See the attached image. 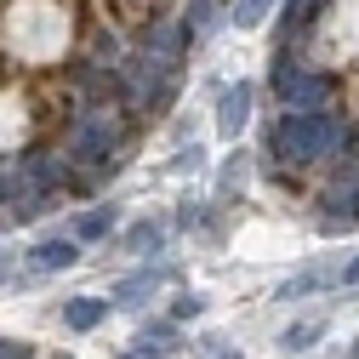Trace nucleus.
<instances>
[{
  "label": "nucleus",
  "mask_w": 359,
  "mask_h": 359,
  "mask_svg": "<svg viewBox=\"0 0 359 359\" xmlns=\"http://www.w3.org/2000/svg\"><path fill=\"white\" fill-rule=\"evenodd\" d=\"M342 149V120L325 114V109H285L280 126H274V154L280 160H297V165H313Z\"/></svg>",
  "instance_id": "1"
},
{
  "label": "nucleus",
  "mask_w": 359,
  "mask_h": 359,
  "mask_svg": "<svg viewBox=\"0 0 359 359\" xmlns=\"http://www.w3.org/2000/svg\"><path fill=\"white\" fill-rule=\"evenodd\" d=\"M274 97H280L285 109H325V103L337 97V80L320 74V69H302V63L280 57V63H274Z\"/></svg>",
  "instance_id": "2"
},
{
  "label": "nucleus",
  "mask_w": 359,
  "mask_h": 359,
  "mask_svg": "<svg viewBox=\"0 0 359 359\" xmlns=\"http://www.w3.org/2000/svg\"><path fill=\"white\" fill-rule=\"evenodd\" d=\"M114 149H120V120H114L109 109H86V114L69 126V154H74V160L103 165Z\"/></svg>",
  "instance_id": "3"
},
{
  "label": "nucleus",
  "mask_w": 359,
  "mask_h": 359,
  "mask_svg": "<svg viewBox=\"0 0 359 359\" xmlns=\"http://www.w3.org/2000/svg\"><path fill=\"white\" fill-rule=\"evenodd\" d=\"M245 120H251V86L240 80V86H229L222 103H217V131H222L229 143H240V137H245Z\"/></svg>",
  "instance_id": "4"
},
{
  "label": "nucleus",
  "mask_w": 359,
  "mask_h": 359,
  "mask_svg": "<svg viewBox=\"0 0 359 359\" xmlns=\"http://www.w3.org/2000/svg\"><path fill=\"white\" fill-rule=\"evenodd\" d=\"M74 262H80V240H40L29 251L34 274H63V268H74Z\"/></svg>",
  "instance_id": "5"
},
{
  "label": "nucleus",
  "mask_w": 359,
  "mask_h": 359,
  "mask_svg": "<svg viewBox=\"0 0 359 359\" xmlns=\"http://www.w3.org/2000/svg\"><path fill=\"white\" fill-rule=\"evenodd\" d=\"M103 320H109V302H103V297H74V302L63 308V325H69V331H97Z\"/></svg>",
  "instance_id": "6"
},
{
  "label": "nucleus",
  "mask_w": 359,
  "mask_h": 359,
  "mask_svg": "<svg viewBox=\"0 0 359 359\" xmlns=\"http://www.w3.org/2000/svg\"><path fill=\"white\" fill-rule=\"evenodd\" d=\"M177 348H183V331H177V325H143L137 331V353L143 359H165Z\"/></svg>",
  "instance_id": "7"
},
{
  "label": "nucleus",
  "mask_w": 359,
  "mask_h": 359,
  "mask_svg": "<svg viewBox=\"0 0 359 359\" xmlns=\"http://www.w3.org/2000/svg\"><path fill=\"white\" fill-rule=\"evenodd\" d=\"M325 280H331V268H297L291 280H280V291H274V297H280V302H297V297H313Z\"/></svg>",
  "instance_id": "8"
},
{
  "label": "nucleus",
  "mask_w": 359,
  "mask_h": 359,
  "mask_svg": "<svg viewBox=\"0 0 359 359\" xmlns=\"http://www.w3.org/2000/svg\"><path fill=\"white\" fill-rule=\"evenodd\" d=\"M160 280H171L165 268H160V274H137V280H126V285L114 291V308H143V302L154 297V285H160Z\"/></svg>",
  "instance_id": "9"
},
{
  "label": "nucleus",
  "mask_w": 359,
  "mask_h": 359,
  "mask_svg": "<svg viewBox=\"0 0 359 359\" xmlns=\"http://www.w3.org/2000/svg\"><path fill=\"white\" fill-rule=\"evenodd\" d=\"M183 34H189V40H211V34H217V6H211V0H189Z\"/></svg>",
  "instance_id": "10"
},
{
  "label": "nucleus",
  "mask_w": 359,
  "mask_h": 359,
  "mask_svg": "<svg viewBox=\"0 0 359 359\" xmlns=\"http://www.w3.org/2000/svg\"><path fill=\"white\" fill-rule=\"evenodd\" d=\"M160 245H165V229H160V222H137V229L126 234V245H120V251H137V257H154Z\"/></svg>",
  "instance_id": "11"
},
{
  "label": "nucleus",
  "mask_w": 359,
  "mask_h": 359,
  "mask_svg": "<svg viewBox=\"0 0 359 359\" xmlns=\"http://www.w3.org/2000/svg\"><path fill=\"white\" fill-rule=\"evenodd\" d=\"M109 229H114V205H97V211H86L74 222V240H103Z\"/></svg>",
  "instance_id": "12"
},
{
  "label": "nucleus",
  "mask_w": 359,
  "mask_h": 359,
  "mask_svg": "<svg viewBox=\"0 0 359 359\" xmlns=\"http://www.w3.org/2000/svg\"><path fill=\"white\" fill-rule=\"evenodd\" d=\"M320 12H325V0H285V34H302Z\"/></svg>",
  "instance_id": "13"
},
{
  "label": "nucleus",
  "mask_w": 359,
  "mask_h": 359,
  "mask_svg": "<svg viewBox=\"0 0 359 359\" xmlns=\"http://www.w3.org/2000/svg\"><path fill=\"white\" fill-rule=\"evenodd\" d=\"M320 337H325V325H320V320H308V325H291V331L280 337V348H285V353H302V348H313Z\"/></svg>",
  "instance_id": "14"
},
{
  "label": "nucleus",
  "mask_w": 359,
  "mask_h": 359,
  "mask_svg": "<svg viewBox=\"0 0 359 359\" xmlns=\"http://www.w3.org/2000/svg\"><path fill=\"white\" fill-rule=\"evenodd\" d=\"M268 12H274V0H234V18H229V23H240V29H257Z\"/></svg>",
  "instance_id": "15"
},
{
  "label": "nucleus",
  "mask_w": 359,
  "mask_h": 359,
  "mask_svg": "<svg viewBox=\"0 0 359 359\" xmlns=\"http://www.w3.org/2000/svg\"><path fill=\"white\" fill-rule=\"evenodd\" d=\"M240 177H245V154H234L229 165H222V183H217V194H222V200H229V194L240 189Z\"/></svg>",
  "instance_id": "16"
},
{
  "label": "nucleus",
  "mask_w": 359,
  "mask_h": 359,
  "mask_svg": "<svg viewBox=\"0 0 359 359\" xmlns=\"http://www.w3.org/2000/svg\"><path fill=\"white\" fill-rule=\"evenodd\" d=\"M200 313V297H177V320H194Z\"/></svg>",
  "instance_id": "17"
},
{
  "label": "nucleus",
  "mask_w": 359,
  "mask_h": 359,
  "mask_svg": "<svg viewBox=\"0 0 359 359\" xmlns=\"http://www.w3.org/2000/svg\"><path fill=\"white\" fill-rule=\"evenodd\" d=\"M337 280H342V285H359V257H353V262L342 268V274H337Z\"/></svg>",
  "instance_id": "18"
},
{
  "label": "nucleus",
  "mask_w": 359,
  "mask_h": 359,
  "mask_svg": "<svg viewBox=\"0 0 359 359\" xmlns=\"http://www.w3.org/2000/svg\"><path fill=\"white\" fill-rule=\"evenodd\" d=\"M0 359H29V348H18V342H0Z\"/></svg>",
  "instance_id": "19"
},
{
  "label": "nucleus",
  "mask_w": 359,
  "mask_h": 359,
  "mask_svg": "<svg viewBox=\"0 0 359 359\" xmlns=\"http://www.w3.org/2000/svg\"><path fill=\"white\" fill-rule=\"evenodd\" d=\"M0 200H12V177L6 171H0Z\"/></svg>",
  "instance_id": "20"
},
{
  "label": "nucleus",
  "mask_w": 359,
  "mask_h": 359,
  "mask_svg": "<svg viewBox=\"0 0 359 359\" xmlns=\"http://www.w3.org/2000/svg\"><path fill=\"white\" fill-rule=\"evenodd\" d=\"M211 359H240V353H211Z\"/></svg>",
  "instance_id": "21"
},
{
  "label": "nucleus",
  "mask_w": 359,
  "mask_h": 359,
  "mask_svg": "<svg viewBox=\"0 0 359 359\" xmlns=\"http://www.w3.org/2000/svg\"><path fill=\"white\" fill-rule=\"evenodd\" d=\"M57 359H63V353H57Z\"/></svg>",
  "instance_id": "22"
}]
</instances>
